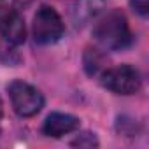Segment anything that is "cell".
Returning <instances> with one entry per match:
<instances>
[{"mask_svg": "<svg viewBox=\"0 0 149 149\" xmlns=\"http://www.w3.org/2000/svg\"><path fill=\"white\" fill-rule=\"evenodd\" d=\"M93 37L102 47L111 49V51L126 49L133 40L130 25L126 21V16L118 9L109 11L105 16H102L95 23Z\"/></svg>", "mask_w": 149, "mask_h": 149, "instance_id": "6da1fadb", "label": "cell"}, {"mask_svg": "<svg viewBox=\"0 0 149 149\" xmlns=\"http://www.w3.org/2000/svg\"><path fill=\"white\" fill-rule=\"evenodd\" d=\"M32 32H33L35 42L47 46L61 39L65 32V25H63L61 16L56 13V9H53L51 6H42L39 7V11L33 16Z\"/></svg>", "mask_w": 149, "mask_h": 149, "instance_id": "7a4b0ae2", "label": "cell"}, {"mask_svg": "<svg viewBox=\"0 0 149 149\" xmlns=\"http://www.w3.org/2000/svg\"><path fill=\"white\" fill-rule=\"evenodd\" d=\"M7 91H9L14 112L21 118H32V116L39 114L40 109L44 107L42 93L35 86H32L25 81H13L7 88Z\"/></svg>", "mask_w": 149, "mask_h": 149, "instance_id": "3957f363", "label": "cell"}, {"mask_svg": "<svg viewBox=\"0 0 149 149\" xmlns=\"http://www.w3.org/2000/svg\"><path fill=\"white\" fill-rule=\"evenodd\" d=\"M102 84L118 95H133L140 90V74L130 65H118L102 72Z\"/></svg>", "mask_w": 149, "mask_h": 149, "instance_id": "277c9868", "label": "cell"}, {"mask_svg": "<svg viewBox=\"0 0 149 149\" xmlns=\"http://www.w3.org/2000/svg\"><path fill=\"white\" fill-rule=\"evenodd\" d=\"M0 35L4 37L6 42H9L13 46L23 44L26 39V26H25L23 16L16 11L4 14L2 19H0Z\"/></svg>", "mask_w": 149, "mask_h": 149, "instance_id": "5b68a950", "label": "cell"}, {"mask_svg": "<svg viewBox=\"0 0 149 149\" xmlns=\"http://www.w3.org/2000/svg\"><path fill=\"white\" fill-rule=\"evenodd\" d=\"M79 128V119L72 114H65V112H53L46 118L44 125H42V132L47 137L53 139H60L67 133H72Z\"/></svg>", "mask_w": 149, "mask_h": 149, "instance_id": "8992f818", "label": "cell"}, {"mask_svg": "<svg viewBox=\"0 0 149 149\" xmlns=\"http://www.w3.org/2000/svg\"><path fill=\"white\" fill-rule=\"evenodd\" d=\"M105 6V0H77L74 7V21L77 25H84L90 19L97 18Z\"/></svg>", "mask_w": 149, "mask_h": 149, "instance_id": "52a82bcc", "label": "cell"}, {"mask_svg": "<svg viewBox=\"0 0 149 149\" xmlns=\"http://www.w3.org/2000/svg\"><path fill=\"white\" fill-rule=\"evenodd\" d=\"M105 63V56L98 49H86L84 53V68L90 76H97L98 72H102Z\"/></svg>", "mask_w": 149, "mask_h": 149, "instance_id": "ba28073f", "label": "cell"}, {"mask_svg": "<svg viewBox=\"0 0 149 149\" xmlns=\"http://www.w3.org/2000/svg\"><path fill=\"white\" fill-rule=\"evenodd\" d=\"M72 146H79V147H93L98 146V140L95 137V133H83L81 137H77L72 142Z\"/></svg>", "mask_w": 149, "mask_h": 149, "instance_id": "9c48e42d", "label": "cell"}, {"mask_svg": "<svg viewBox=\"0 0 149 149\" xmlns=\"http://www.w3.org/2000/svg\"><path fill=\"white\" fill-rule=\"evenodd\" d=\"M130 6L142 18H146L147 13H149V0H130Z\"/></svg>", "mask_w": 149, "mask_h": 149, "instance_id": "30bf717a", "label": "cell"}, {"mask_svg": "<svg viewBox=\"0 0 149 149\" xmlns=\"http://www.w3.org/2000/svg\"><path fill=\"white\" fill-rule=\"evenodd\" d=\"M2 114H4V104H2V98H0V118H2Z\"/></svg>", "mask_w": 149, "mask_h": 149, "instance_id": "8fae6325", "label": "cell"}]
</instances>
